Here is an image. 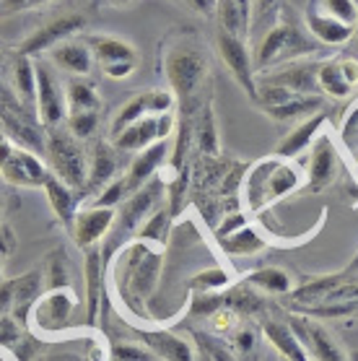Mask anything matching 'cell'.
I'll use <instances>...</instances> for the list:
<instances>
[{
    "label": "cell",
    "mask_w": 358,
    "mask_h": 361,
    "mask_svg": "<svg viewBox=\"0 0 358 361\" xmlns=\"http://www.w3.org/2000/svg\"><path fill=\"white\" fill-rule=\"evenodd\" d=\"M161 71L182 115H195L205 102L200 94L211 81L213 55L208 42L190 26H177L161 44Z\"/></svg>",
    "instance_id": "cell-1"
},
{
    "label": "cell",
    "mask_w": 358,
    "mask_h": 361,
    "mask_svg": "<svg viewBox=\"0 0 358 361\" xmlns=\"http://www.w3.org/2000/svg\"><path fill=\"white\" fill-rule=\"evenodd\" d=\"M163 252L161 247L132 239L120 247L112 263L114 296L120 299L125 312L138 320L151 322V299L161 281Z\"/></svg>",
    "instance_id": "cell-2"
},
{
    "label": "cell",
    "mask_w": 358,
    "mask_h": 361,
    "mask_svg": "<svg viewBox=\"0 0 358 361\" xmlns=\"http://www.w3.org/2000/svg\"><path fill=\"white\" fill-rule=\"evenodd\" d=\"M307 185V172L288 159L265 157L247 166L242 190H239V208L247 216H262L270 205L288 197Z\"/></svg>",
    "instance_id": "cell-3"
},
{
    "label": "cell",
    "mask_w": 358,
    "mask_h": 361,
    "mask_svg": "<svg viewBox=\"0 0 358 361\" xmlns=\"http://www.w3.org/2000/svg\"><path fill=\"white\" fill-rule=\"evenodd\" d=\"M317 47L319 44L307 34V29H296L291 24H280L278 21L257 42V49H254V71L265 73V71L288 66V63H296V60H307L317 52Z\"/></svg>",
    "instance_id": "cell-4"
},
{
    "label": "cell",
    "mask_w": 358,
    "mask_h": 361,
    "mask_svg": "<svg viewBox=\"0 0 358 361\" xmlns=\"http://www.w3.org/2000/svg\"><path fill=\"white\" fill-rule=\"evenodd\" d=\"M42 159L47 161V169L57 180H63L81 192L89 177V151L81 140H75L66 130V125L49 128L44 133V157Z\"/></svg>",
    "instance_id": "cell-5"
},
{
    "label": "cell",
    "mask_w": 358,
    "mask_h": 361,
    "mask_svg": "<svg viewBox=\"0 0 358 361\" xmlns=\"http://www.w3.org/2000/svg\"><path fill=\"white\" fill-rule=\"evenodd\" d=\"M0 177L13 188H44L49 169L39 154L13 143L0 130Z\"/></svg>",
    "instance_id": "cell-6"
},
{
    "label": "cell",
    "mask_w": 358,
    "mask_h": 361,
    "mask_svg": "<svg viewBox=\"0 0 358 361\" xmlns=\"http://www.w3.org/2000/svg\"><path fill=\"white\" fill-rule=\"evenodd\" d=\"M81 39L89 44L91 55H94V63L101 66L106 78L112 81H123V78H130L138 68V49L135 44H130L123 37H114V34H81Z\"/></svg>",
    "instance_id": "cell-7"
},
{
    "label": "cell",
    "mask_w": 358,
    "mask_h": 361,
    "mask_svg": "<svg viewBox=\"0 0 358 361\" xmlns=\"http://www.w3.org/2000/svg\"><path fill=\"white\" fill-rule=\"evenodd\" d=\"M37 68V102L34 112L44 130L60 128L68 117V102H66V83L60 81V75L47 58H34Z\"/></svg>",
    "instance_id": "cell-8"
},
{
    "label": "cell",
    "mask_w": 358,
    "mask_h": 361,
    "mask_svg": "<svg viewBox=\"0 0 358 361\" xmlns=\"http://www.w3.org/2000/svg\"><path fill=\"white\" fill-rule=\"evenodd\" d=\"M78 296L70 286L68 288H47L44 294L37 299L29 322L39 336H60L66 333L73 312L78 310Z\"/></svg>",
    "instance_id": "cell-9"
},
{
    "label": "cell",
    "mask_w": 358,
    "mask_h": 361,
    "mask_svg": "<svg viewBox=\"0 0 358 361\" xmlns=\"http://www.w3.org/2000/svg\"><path fill=\"white\" fill-rule=\"evenodd\" d=\"M216 52H218L221 63L226 66L239 89L245 91L247 99L257 104V71H254V58L249 52V44L245 39H236L231 34L218 32L216 34Z\"/></svg>",
    "instance_id": "cell-10"
},
{
    "label": "cell",
    "mask_w": 358,
    "mask_h": 361,
    "mask_svg": "<svg viewBox=\"0 0 358 361\" xmlns=\"http://www.w3.org/2000/svg\"><path fill=\"white\" fill-rule=\"evenodd\" d=\"M86 26H89V18L81 16V13L57 16V18H52V21H47V24H42L39 29H34L16 49L21 55H26V58H44L49 49L57 47L60 42L81 37V32Z\"/></svg>",
    "instance_id": "cell-11"
},
{
    "label": "cell",
    "mask_w": 358,
    "mask_h": 361,
    "mask_svg": "<svg viewBox=\"0 0 358 361\" xmlns=\"http://www.w3.org/2000/svg\"><path fill=\"white\" fill-rule=\"evenodd\" d=\"M163 195H166V185H163V180L154 177L148 185H143L140 190H135V192L128 195V200H125V203L120 205V211H117V219H114L112 229L117 231V234L138 231L140 224L146 221L148 216L161 205Z\"/></svg>",
    "instance_id": "cell-12"
},
{
    "label": "cell",
    "mask_w": 358,
    "mask_h": 361,
    "mask_svg": "<svg viewBox=\"0 0 358 361\" xmlns=\"http://www.w3.org/2000/svg\"><path fill=\"white\" fill-rule=\"evenodd\" d=\"M338 146H335L333 135L322 130L309 146V166H307V190L309 192H322L327 185H333L338 177Z\"/></svg>",
    "instance_id": "cell-13"
},
{
    "label": "cell",
    "mask_w": 358,
    "mask_h": 361,
    "mask_svg": "<svg viewBox=\"0 0 358 361\" xmlns=\"http://www.w3.org/2000/svg\"><path fill=\"white\" fill-rule=\"evenodd\" d=\"M114 219H117V211L114 208H99V205H81L78 214L73 219V226H70V234H73V242L81 247L83 252L91 250V247H99L104 242V237L112 231Z\"/></svg>",
    "instance_id": "cell-14"
},
{
    "label": "cell",
    "mask_w": 358,
    "mask_h": 361,
    "mask_svg": "<svg viewBox=\"0 0 358 361\" xmlns=\"http://www.w3.org/2000/svg\"><path fill=\"white\" fill-rule=\"evenodd\" d=\"M358 86V60L350 55L327 58L317 66V89L330 99H345Z\"/></svg>",
    "instance_id": "cell-15"
},
{
    "label": "cell",
    "mask_w": 358,
    "mask_h": 361,
    "mask_svg": "<svg viewBox=\"0 0 358 361\" xmlns=\"http://www.w3.org/2000/svg\"><path fill=\"white\" fill-rule=\"evenodd\" d=\"M317 66L314 60H296L288 66L273 68L265 73H257V83H268V86H283L296 94H307V97H319L317 89Z\"/></svg>",
    "instance_id": "cell-16"
},
{
    "label": "cell",
    "mask_w": 358,
    "mask_h": 361,
    "mask_svg": "<svg viewBox=\"0 0 358 361\" xmlns=\"http://www.w3.org/2000/svg\"><path fill=\"white\" fill-rule=\"evenodd\" d=\"M114 177H120V151L109 140H97L89 154V177L81 190L83 203L89 200V195H97L99 190L106 188Z\"/></svg>",
    "instance_id": "cell-17"
},
{
    "label": "cell",
    "mask_w": 358,
    "mask_h": 361,
    "mask_svg": "<svg viewBox=\"0 0 358 361\" xmlns=\"http://www.w3.org/2000/svg\"><path fill=\"white\" fill-rule=\"evenodd\" d=\"M291 328L304 343V348L309 351L311 361H350L348 353L342 351L338 341L314 317H299Z\"/></svg>",
    "instance_id": "cell-18"
},
{
    "label": "cell",
    "mask_w": 358,
    "mask_h": 361,
    "mask_svg": "<svg viewBox=\"0 0 358 361\" xmlns=\"http://www.w3.org/2000/svg\"><path fill=\"white\" fill-rule=\"evenodd\" d=\"M49 60V66L55 71H63L70 78H81V75H89L91 68L97 66L94 63V55H91L89 44L81 39V37H73V39L60 42L57 47H52L44 55Z\"/></svg>",
    "instance_id": "cell-19"
},
{
    "label": "cell",
    "mask_w": 358,
    "mask_h": 361,
    "mask_svg": "<svg viewBox=\"0 0 358 361\" xmlns=\"http://www.w3.org/2000/svg\"><path fill=\"white\" fill-rule=\"evenodd\" d=\"M143 345L154 353L159 361H197L195 359V345L187 338L177 336L166 328H146L140 330Z\"/></svg>",
    "instance_id": "cell-20"
},
{
    "label": "cell",
    "mask_w": 358,
    "mask_h": 361,
    "mask_svg": "<svg viewBox=\"0 0 358 361\" xmlns=\"http://www.w3.org/2000/svg\"><path fill=\"white\" fill-rule=\"evenodd\" d=\"M169 154H171L169 140H159L154 146H148L146 151L135 154V159H132L130 166H128V172H125L128 190L135 192V190H140L143 185H148L156 174L161 172V166L169 161Z\"/></svg>",
    "instance_id": "cell-21"
},
{
    "label": "cell",
    "mask_w": 358,
    "mask_h": 361,
    "mask_svg": "<svg viewBox=\"0 0 358 361\" xmlns=\"http://www.w3.org/2000/svg\"><path fill=\"white\" fill-rule=\"evenodd\" d=\"M252 13H254V0H216L218 32L231 34L236 39L249 42Z\"/></svg>",
    "instance_id": "cell-22"
},
{
    "label": "cell",
    "mask_w": 358,
    "mask_h": 361,
    "mask_svg": "<svg viewBox=\"0 0 358 361\" xmlns=\"http://www.w3.org/2000/svg\"><path fill=\"white\" fill-rule=\"evenodd\" d=\"M304 29L317 44H325V47H338V44H345V42L353 39L356 29L348 24H342L338 18L327 16L317 8H307V16H304Z\"/></svg>",
    "instance_id": "cell-23"
},
{
    "label": "cell",
    "mask_w": 358,
    "mask_h": 361,
    "mask_svg": "<svg viewBox=\"0 0 358 361\" xmlns=\"http://www.w3.org/2000/svg\"><path fill=\"white\" fill-rule=\"evenodd\" d=\"M325 123H327V112H317V115L302 120L296 128H291V130L280 138V143L276 146V157L288 159V161H291L293 157H299L302 151H307V148L314 143V138H317L319 133L325 130Z\"/></svg>",
    "instance_id": "cell-24"
},
{
    "label": "cell",
    "mask_w": 358,
    "mask_h": 361,
    "mask_svg": "<svg viewBox=\"0 0 358 361\" xmlns=\"http://www.w3.org/2000/svg\"><path fill=\"white\" fill-rule=\"evenodd\" d=\"M260 333L265 336V341L276 348L278 356L283 361H311L309 351L304 348V343L299 341V336L293 333L291 325H285V322H280V320L262 317Z\"/></svg>",
    "instance_id": "cell-25"
},
{
    "label": "cell",
    "mask_w": 358,
    "mask_h": 361,
    "mask_svg": "<svg viewBox=\"0 0 358 361\" xmlns=\"http://www.w3.org/2000/svg\"><path fill=\"white\" fill-rule=\"evenodd\" d=\"M270 234L257 224H245L239 231L228 234L223 239H216V247L226 257H252L270 247Z\"/></svg>",
    "instance_id": "cell-26"
},
{
    "label": "cell",
    "mask_w": 358,
    "mask_h": 361,
    "mask_svg": "<svg viewBox=\"0 0 358 361\" xmlns=\"http://www.w3.org/2000/svg\"><path fill=\"white\" fill-rule=\"evenodd\" d=\"M42 190H44V195H47V203H49V208H52V214L57 216V221L63 224L66 229H70L75 214H78V208L83 205L81 192L73 190L70 185H66L63 180H57L52 172H49L47 182H44Z\"/></svg>",
    "instance_id": "cell-27"
},
{
    "label": "cell",
    "mask_w": 358,
    "mask_h": 361,
    "mask_svg": "<svg viewBox=\"0 0 358 361\" xmlns=\"http://www.w3.org/2000/svg\"><path fill=\"white\" fill-rule=\"evenodd\" d=\"M42 294H44V273L42 271H29L13 279V310H11V314L24 328L29 325V314H32L34 304Z\"/></svg>",
    "instance_id": "cell-28"
},
{
    "label": "cell",
    "mask_w": 358,
    "mask_h": 361,
    "mask_svg": "<svg viewBox=\"0 0 358 361\" xmlns=\"http://www.w3.org/2000/svg\"><path fill=\"white\" fill-rule=\"evenodd\" d=\"M195 128V151L197 157H221V133H218V120H216V107L211 99H205V104L195 112L192 120Z\"/></svg>",
    "instance_id": "cell-29"
},
{
    "label": "cell",
    "mask_w": 358,
    "mask_h": 361,
    "mask_svg": "<svg viewBox=\"0 0 358 361\" xmlns=\"http://www.w3.org/2000/svg\"><path fill=\"white\" fill-rule=\"evenodd\" d=\"M161 135H159V117H143L138 123H132L130 128H125L117 138H112V143L120 154H140V151H146L148 146H154L159 143Z\"/></svg>",
    "instance_id": "cell-30"
},
{
    "label": "cell",
    "mask_w": 358,
    "mask_h": 361,
    "mask_svg": "<svg viewBox=\"0 0 358 361\" xmlns=\"http://www.w3.org/2000/svg\"><path fill=\"white\" fill-rule=\"evenodd\" d=\"M11 89L16 94L18 104L26 112H34V102H37V68H34V58H26L16 49V58H13V68H11Z\"/></svg>",
    "instance_id": "cell-31"
},
{
    "label": "cell",
    "mask_w": 358,
    "mask_h": 361,
    "mask_svg": "<svg viewBox=\"0 0 358 361\" xmlns=\"http://www.w3.org/2000/svg\"><path fill=\"white\" fill-rule=\"evenodd\" d=\"M66 102L68 115H81V112H101L104 99L99 94V86L89 75L81 78H68L66 83Z\"/></svg>",
    "instance_id": "cell-32"
},
{
    "label": "cell",
    "mask_w": 358,
    "mask_h": 361,
    "mask_svg": "<svg viewBox=\"0 0 358 361\" xmlns=\"http://www.w3.org/2000/svg\"><path fill=\"white\" fill-rule=\"evenodd\" d=\"M247 286H252L254 291L268 296H288L293 291V279L283 268H276V265H265V268H257V271L247 273L245 279Z\"/></svg>",
    "instance_id": "cell-33"
},
{
    "label": "cell",
    "mask_w": 358,
    "mask_h": 361,
    "mask_svg": "<svg viewBox=\"0 0 358 361\" xmlns=\"http://www.w3.org/2000/svg\"><path fill=\"white\" fill-rule=\"evenodd\" d=\"M223 299H226V307H231L242 320L245 317H260L262 310H265V299H262L260 291H254L252 286H247L245 281L236 283V286H228L223 291Z\"/></svg>",
    "instance_id": "cell-34"
},
{
    "label": "cell",
    "mask_w": 358,
    "mask_h": 361,
    "mask_svg": "<svg viewBox=\"0 0 358 361\" xmlns=\"http://www.w3.org/2000/svg\"><path fill=\"white\" fill-rule=\"evenodd\" d=\"M171 229H174V216H171L169 208L159 205L154 214L148 216L146 221L138 226V231H135V239H140V242H148V245L163 247V245H166V237H171Z\"/></svg>",
    "instance_id": "cell-35"
},
{
    "label": "cell",
    "mask_w": 358,
    "mask_h": 361,
    "mask_svg": "<svg viewBox=\"0 0 358 361\" xmlns=\"http://www.w3.org/2000/svg\"><path fill=\"white\" fill-rule=\"evenodd\" d=\"M143 117H148V107H146V94L140 91V94H135L130 102H125L123 107L114 112L112 123H109V140L117 138L125 128H130L132 123H138Z\"/></svg>",
    "instance_id": "cell-36"
},
{
    "label": "cell",
    "mask_w": 358,
    "mask_h": 361,
    "mask_svg": "<svg viewBox=\"0 0 358 361\" xmlns=\"http://www.w3.org/2000/svg\"><path fill=\"white\" fill-rule=\"evenodd\" d=\"M231 286V273L223 271L221 265H211L205 271H197L192 279H190V288L195 294H221Z\"/></svg>",
    "instance_id": "cell-37"
},
{
    "label": "cell",
    "mask_w": 358,
    "mask_h": 361,
    "mask_svg": "<svg viewBox=\"0 0 358 361\" xmlns=\"http://www.w3.org/2000/svg\"><path fill=\"white\" fill-rule=\"evenodd\" d=\"M257 338H260V328L247 325V322H242V325L228 336V343H231V348L236 351L239 361L257 359Z\"/></svg>",
    "instance_id": "cell-38"
},
{
    "label": "cell",
    "mask_w": 358,
    "mask_h": 361,
    "mask_svg": "<svg viewBox=\"0 0 358 361\" xmlns=\"http://www.w3.org/2000/svg\"><path fill=\"white\" fill-rule=\"evenodd\" d=\"M128 195H130V190H128V182H125V174H120V177H114L106 188H101L97 192V195L91 197V200H86L83 205H99V208H120V205L128 200Z\"/></svg>",
    "instance_id": "cell-39"
},
{
    "label": "cell",
    "mask_w": 358,
    "mask_h": 361,
    "mask_svg": "<svg viewBox=\"0 0 358 361\" xmlns=\"http://www.w3.org/2000/svg\"><path fill=\"white\" fill-rule=\"evenodd\" d=\"M309 6L356 29V24H358V0H311Z\"/></svg>",
    "instance_id": "cell-40"
},
{
    "label": "cell",
    "mask_w": 358,
    "mask_h": 361,
    "mask_svg": "<svg viewBox=\"0 0 358 361\" xmlns=\"http://www.w3.org/2000/svg\"><path fill=\"white\" fill-rule=\"evenodd\" d=\"M66 130L73 135L75 140H89L99 133L101 125V112H81V115H68L66 117Z\"/></svg>",
    "instance_id": "cell-41"
},
{
    "label": "cell",
    "mask_w": 358,
    "mask_h": 361,
    "mask_svg": "<svg viewBox=\"0 0 358 361\" xmlns=\"http://www.w3.org/2000/svg\"><path fill=\"white\" fill-rule=\"evenodd\" d=\"M47 286L49 288H68L70 286V263L63 250L47 255Z\"/></svg>",
    "instance_id": "cell-42"
},
{
    "label": "cell",
    "mask_w": 358,
    "mask_h": 361,
    "mask_svg": "<svg viewBox=\"0 0 358 361\" xmlns=\"http://www.w3.org/2000/svg\"><path fill=\"white\" fill-rule=\"evenodd\" d=\"M223 304H226L223 291H221V294H195L187 304V312L192 314L195 320H211Z\"/></svg>",
    "instance_id": "cell-43"
},
{
    "label": "cell",
    "mask_w": 358,
    "mask_h": 361,
    "mask_svg": "<svg viewBox=\"0 0 358 361\" xmlns=\"http://www.w3.org/2000/svg\"><path fill=\"white\" fill-rule=\"evenodd\" d=\"M146 107H148V115L151 117H159V115H166V112H174L177 107V99L174 94L166 89H146Z\"/></svg>",
    "instance_id": "cell-44"
},
{
    "label": "cell",
    "mask_w": 358,
    "mask_h": 361,
    "mask_svg": "<svg viewBox=\"0 0 358 361\" xmlns=\"http://www.w3.org/2000/svg\"><path fill=\"white\" fill-rule=\"evenodd\" d=\"M208 322H211V333H213V336L228 338L245 320H242V317H239V314H236L231 307H226V304H223V307H221L218 312L213 314Z\"/></svg>",
    "instance_id": "cell-45"
},
{
    "label": "cell",
    "mask_w": 358,
    "mask_h": 361,
    "mask_svg": "<svg viewBox=\"0 0 358 361\" xmlns=\"http://www.w3.org/2000/svg\"><path fill=\"white\" fill-rule=\"evenodd\" d=\"M112 359L114 361H159L146 345H138L132 341H117L112 345Z\"/></svg>",
    "instance_id": "cell-46"
},
{
    "label": "cell",
    "mask_w": 358,
    "mask_h": 361,
    "mask_svg": "<svg viewBox=\"0 0 358 361\" xmlns=\"http://www.w3.org/2000/svg\"><path fill=\"white\" fill-rule=\"evenodd\" d=\"M21 341H24V325L13 314H3L0 317V345L16 348Z\"/></svg>",
    "instance_id": "cell-47"
},
{
    "label": "cell",
    "mask_w": 358,
    "mask_h": 361,
    "mask_svg": "<svg viewBox=\"0 0 358 361\" xmlns=\"http://www.w3.org/2000/svg\"><path fill=\"white\" fill-rule=\"evenodd\" d=\"M47 3H52V0H0V18L18 13V11L39 8V6H47Z\"/></svg>",
    "instance_id": "cell-48"
},
{
    "label": "cell",
    "mask_w": 358,
    "mask_h": 361,
    "mask_svg": "<svg viewBox=\"0 0 358 361\" xmlns=\"http://www.w3.org/2000/svg\"><path fill=\"white\" fill-rule=\"evenodd\" d=\"M18 247V239H16V231L11 229L8 221H0V257L6 260L11 255L16 252Z\"/></svg>",
    "instance_id": "cell-49"
},
{
    "label": "cell",
    "mask_w": 358,
    "mask_h": 361,
    "mask_svg": "<svg viewBox=\"0 0 358 361\" xmlns=\"http://www.w3.org/2000/svg\"><path fill=\"white\" fill-rule=\"evenodd\" d=\"M11 310H13V279H3L0 281V317L11 314Z\"/></svg>",
    "instance_id": "cell-50"
},
{
    "label": "cell",
    "mask_w": 358,
    "mask_h": 361,
    "mask_svg": "<svg viewBox=\"0 0 358 361\" xmlns=\"http://www.w3.org/2000/svg\"><path fill=\"white\" fill-rule=\"evenodd\" d=\"M13 58H16V49L8 47L6 42H0V78L6 81V73L11 75V68H13Z\"/></svg>",
    "instance_id": "cell-51"
},
{
    "label": "cell",
    "mask_w": 358,
    "mask_h": 361,
    "mask_svg": "<svg viewBox=\"0 0 358 361\" xmlns=\"http://www.w3.org/2000/svg\"><path fill=\"white\" fill-rule=\"evenodd\" d=\"M0 104H8V107H21V104H18V99H16V94H13V89H11V83L3 81V78H0Z\"/></svg>",
    "instance_id": "cell-52"
},
{
    "label": "cell",
    "mask_w": 358,
    "mask_h": 361,
    "mask_svg": "<svg viewBox=\"0 0 358 361\" xmlns=\"http://www.w3.org/2000/svg\"><path fill=\"white\" fill-rule=\"evenodd\" d=\"M109 3H112L114 8H128V6H130V3H135V0H109Z\"/></svg>",
    "instance_id": "cell-53"
},
{
    "label": "cell",
    "mask_w": 358,
    "mask_h": 361,
    "mask_svg": "<svg viewBox=\"0 0 358 361\" xmlns=\"http://www.w3.org/2000/svg\"><path fill=\"white\" fill-rule=\"evenodd\" d=\"M3 211H6V192H3V185H0V221H3Z\"/></svg>",
    "instance_id": "cell-54"
},
{
    "label": "cell",
    "mask_w": 358,
    "mask_h": 361,
    "mask_svg": "<svg viewBox=\"0 0 358 361\" xmlns=\"http://www.w3.org/2000/svg\"><path fill=\"white\" fill-rule=\"evenodd\" d=\"M0 281H3V257H0Z\"/></svg>",
    "instance_id": "cell-55"
},
{
    "label": "cell",
    "mask_w": 358,
    "mask_h": 361,
    "mask_svg": "<svg viewBox=\"0 0 358 361\" xmlns=\"http://www.w3.org/2000/svg\"><path fill=\"white\" fill-rule=\"evenodd\" d=\"M350 361H358V353H350Z\"/></svg>",
    "instance_id": "cell-56"
},
{
    "label": "cell",
    "mask_w": 358,
    "mask_h": 361,
    "mask_svg": "<svg viewBox=\"0 0 358 361\" xmlns=\"http://www.w3.org/2000/svg\"><path fill=\"white\" fill-rule=\"evenodd\" d=\"M356 263H358V255H356Z\"/></svg>",
    "instance_id": "cell-57"
},
{
    "label": "cell",
    "mask_w": 358,
    "mask_h": 361,
    "mask_svg": "<svg viewBox=\"0 0 358 361\" xmlns=\"http://www.w3.org/2000/svg\"><path fill=\"white\" fill-rule=\"evenodd\" d=\"M356 32H358V24H356Z\"/></svg>",
    "instance_id": "cell-58"
},
{
    "label": "cell",
    "mask_w": 358,
    "mask_h": 361,
    "mask_svg": "<svg viewBox=\"0 0 358 361\" xmlns=\"http://www.w3.org/2000/svg\"><path fill=\"white\" fill-rule=\"evenodd\" d=\"M0 130H3V125H0Z\"/></svg>",
    "instance_id": "cell-59"
},
{
    "label": "cell",
    "mask_w": 358,
    "mask_h": 361,
    "mask_svg": "<svg viewBox=\"0 0 358 361\" xmlns=\"http://www.w3.org/2000/svg\"><path fill=\"white\" fill-rule=\"evenodd\" d=\"M280 361H283V359H280Z\"/></svg>",
    "instance_id": "cell-60"
}]
</instances>
